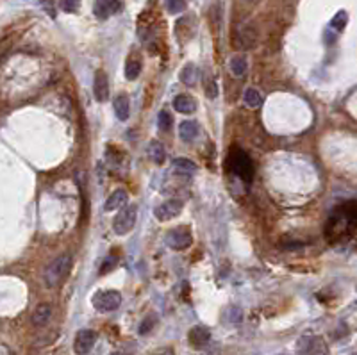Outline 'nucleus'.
Wrapping results in <instances>:
<instances>
[{
    "instance_id": "obj_17",
    "label": "nucleus",
    "mask_w": 357,
    "mask_h": 355,
    "mask_svg": "<svg viewBox=\"0 0 357 355\" xmlns=\"http://www.w3.org/2000/svg\"><path fill=\"white\" fill-rule=\"evenodd\" d=\"M147 152H149V157L152 159L156 164H163L164 159H166V152H164L163 143H159V141H150Z\"/></svg>"
},
{
    "instance_id": "obj_6",
    "label": "nucleus",
    "mask_w": 357,
    "mask_h": 355,
    "mask_svg": "<svg viewBox=\"0 0 357 355\" xmlns=\"http://www.w3.org/2000/svg\"><path fill=\"white\" fill-rule=\"evenodd\" d=\"M166 245L174 250H184L187 246H191L193 243V236H191V230L187 227H175L170 232H166V238H164Z\"/></svg>"
},
{
    "instance_id": "obj_18",
    "label": "nucleus",
    "mask_w": 357,
    "mask_h": 355,
    "mask_svg": "<svg viewBox=\"0 0 357 355\" xmlns=\"http://www.w3.org/2000/svg\"><path fill=\"white\" fill-rule=\"evenodd\" d=\"M229 68H230V72H232L234 77H241V75H245V74H247V68H248L247 57L241 56V54L234 56L232 59H230V63H229Z\"/></svg>"
},
{
    "instance_id": "obj_27",
    "label": "nucleus",
    "mask_w": 357,
    "mask_h": 355,
    "mask_svg": "<svg viewBox=\"0 0 357 355\" xmlns=\"http://www.w3.org/2000/svg\"><path fill=\"white\" fill-rule=\"evenodd\" d=\"M157 122H159V129L161 130H170L172 127V116L168 111H161L159 116H157Z\"/></svg>"
},
{
    "instance_id": "obj_36",
    "label": "nucleus",
    "mask_w": 357,
    "mask_h": 355,
    "mask_svg": "<svg viewBox=\"0 0 357 355\" xmlns=\"http://www.w3.org/2000/svg\"><path fill=\"white\" fill-rule=\"evenodd\" d=\"M243 2H247V4H248V2H252V0H243Z\"/></svg>"
},
{
    "instance_id": "obj_3",
    "label": "nucleus",
    "mask_w": 357,
    "mask_h": 355,
    "mask_svg": "<svg viewBox=\"0 0 357 355\" xmlns=\"http://www.w3.org/2000/svg\"><path fill=\"white\" fill-rule=\"evenodd\" d=\"M229 168L234 175H237L245 182H250L252 177H254V164H252V159L248 157V154L241 148L234 147L229 154Z\"/></svg>"
},
{
    "instance_id": "obj_33",
    "label": "nucleus",
    "mask_w": 357,
    "mask_h": 355,
    "mask_svg": "<svg viewBox=\"0 0 357 355\" xmlns=\"http://www.w3.org/2000/svg\"><path fill=\"white\" fill-rule=\"evenodd\" d=\"M156 355H175V353H174V350H172V348H163V350H159Z\"/></svg>"
},
{
    "instance_id": "obj_20",
    "label": "nucleus",
    "mask_w": 357,
    "mask_h": 355,
    "mask_svg": "<svg viewBox=\"0 0 357 355\" xmlns=\"http://www.w3.org/2000/svg\"><path fill=\"white\" fill-rule=\"evenodd\" d=\"M174 170L179 175H193V173L197 172V164H195L193 161H189V159L179 157L174 161Z\"/></svg>"
},
{
    "instance_id": "obj_22",
    "label": "nucleus",
    "mask_w": 357,
    "mask_h": 355,
    "mask_svg": "<svg viewBox=\"0 0 357 355\" xmlns=\"http://www.w3.org/2000/svg\"><path fill=\"white\" fill-rule=\"evenodd\" d=\"M243 100L248 107H254L255 109V107H259L263 104V95L255 88H248V89H245Z\"/></svg>"
},
{
    "instance_id": "obj_13",
    "label": "nucleus",
    "mask_w": 357,
    "mask_h": 355,
    "mask_svg": "<svg viewBox=\"0 0 357 355\" xmlns=\"http://www.w3.org/2000/svg\"><path fill=\"white\" fill-rule=\"evenodd\" d=\"M127 191L125 190H116L113 191V193L107 197L106 204H104V211L106 212H111V211H116V209H122L125 207V204H127Z\"/></svg>"
},
{
    "instance_id": "obj_12",
    "label": "nucleus",
    "mask_w": 357,
    "mask_h": 355,
    "mask_svg": "<svg viewBox=\"0 0 357 355\" xmlns=\"http://www.w3.org/2000/svg\"><path fill=\"white\" fill-rule=\"evenodd\" d=\"M93 93H95V99L99 102H106L109 99V81H107V75L102 70L95 74V82H93Z\"/></svg>"
},
{
    "instance_id": "obj_28",
    "label": "nucleus",
    "mask_w": 357,
    "mask_h": 355,
    "mask_svg": "<svg viewBox=\"0 0 357 355\" xmlns=\"http://www.w3.org/2000/svg\"><path fill=\"white\" fill-rule=\"evenodd\" d=\"M205 95L209 99H216L218 97V88H216V82L212 79H205Z\"/></svg>"
},
{
    "instance_id": "obj_37",
    "label": "nucleus",
    "mask_w": 357,
    "mask_h": 355,
    "mask_svg": "<svg viewBox=\"0 0 357 355\" xmlns=\"http://www.w3.org/2000/svg\"><path fill=\"white\" fill-rule=\"evenodd\" d=\"M352 355H357V353H352Z\"/></svg>"
},
{
    "instance_id": "obj_34",
    "label": "nucleus",
    "mask_w": 357,
    "mask_h": 355,
    "mask_svg": "<svg viewBox=\"0 0 357 355\" xmlns=\"http://www.w3.org/2000/svg\"><path fill=\"white\" fill-rule=\"evenodd\" d=\"M2 355H9V348L6 345H2Z\"/></svg>"
},
{
    "instance_id": "obj_10",
    "label": "nucleus",
    "mask_w": 357,
    "mask_h": 355,
    "mask_svg": "<svg viewBox=\"0 0 357 355\" xmlns=\"http://www.w3.org/2000/svg\"><path fill=\"white\" fill-rule=\"evenodd\" d=\"M120 11H122L120 0H97L95 6H93V14L99 20H107L109 16L120 13Z\"/></svg>"
},
{
    "instance_id": "obj_7",
    "label": "nucleus",
    "mask_w": 357,
    "mask_h": 355,
    "mask_svg": "<svg viewBox=\"0 0 357 355\" xmlns=\"http://www.w3.org/2000/svg\"><path fill=\"white\" fill-rule=\"evenodd\" d=\"M182 207H184L182 200L170 198V200L163 202V204L154 209V216H156L159 222H170V220H174L175 216H179L180 212H182Z\"/></svg>"
},
{
    "instance_id": "obj_25",
    "label": "nucleus",
    "mask_w": 357,
    "mask_h": 355,
    "mask_svg": "<svg viewBox=\"0 0 357 355\" xmlns=\"http://www.w3.org/2000/svg\"><path fill=\"white\" fill-rule=\"evenodd\" d=\"M156 321H157V318L154 316V314H149V316L145 318V320L139 323V328H138V332L141 336H145V334H149L150 330H152L154 327H156Z\"/></svg>"
},
{
    "instance_id": "obj_26",
    "label": "nucleus",
    "mask_w": 357,
    "mask_h": 355,
    "mask_svg": "<svg viewBox=\"0 0 357 355\" xmlns=\"http://www.w3.org/2000/svg\"><path fill=\"white\" fill-rule=\"evenodd\" d=\"M166 9L170 14L182 13L186 9V0H166Z\"/></svg>"
},
{
    "instance_id": "obj_15",
    "label": "nucleus",
    "mask_w": 357,
    "mask_h": 355,
    "mask_svg": "<svg viewBox=\"0 0 357 355\" xmlns=\"http://www.w3.org/2000/svg\"><path fill=\"white\" fill-rule=\"evenodd\" d=\"M174 109H177L179 113H184V114H191L197 109V100L189 95H179V97H175V100H174Z\"/></svg>"
},
{
    "instance_id": "obj_11",
    "label": "nucleus",
    "mask_w": 357,
    "mask_h": 355,
    "mask_svg": "<svg viewBox=\"0 0 357 355\" xmlns=\"http://www.w3.org/2000/svg\"><path fill=\"white\" fill-rule=\"evenodd\" d=\"M209 339H211V330H209L207 327H204V325H197V327L191 328L189 334H187V341H189V345L193 346V348H202V346H205L209 343Z\"/></svg>"
},
{
    "instance_id": "obj_2",
    "label": "nucleus",
    "mask_w": 357,
    "mask_h": 355,
    "mask_svg": "<svg viewBox=\"0 0 357 355\" xmlns=\"http://www.w3.org/2000/svg\"><path fill=\"white\" fill-rule=\"evenodd\" d=\"M70 268H72V257L68 253H61L54 261H50L49 266L45 268V273H43V280H45L46 288H56L68 275Z\"/></svg>"
},
{
    "instance_id": "obj_30",
    "label": "nucleus",
    "mask_w": 357,
    "mask_h": 355,
    "mask_svg": "<svg viewBox=\"0 0 357 355\" xmlns=\"http://www.w3.org/2000/svg\"><path fill=\"white\" fill-rule=\"evenodd\" d=\"M61 7L66 13H75L79 9V0H61Z\"/></svg>"
},
{
    "instance_id": "obj_19",
    "label": "nucleus",
    "mask_w": 357,
    "mask_h": 355,
    "mask_svg": "<svg viewBox=\"0 0 357 355\" xmlns=\"http://www.w3.org/2000/svg\"><path fill=\"white\" fill-rule=\"evenodd\" d=\"M198 77H200V72H198V68L195 64H186L182 68V72H180V81L186 86H195Z\"/></svg>"
},
{
    "instance_id": "obj_16",
    "label": "nucleus",
    "mask_w": 357,
    "mask_h": 355,
    "mask_svg": "<svg viewBox=\"0 0 357 355\" xmlns=\"http://www.w3.org/2000/svg\"><path fill=\"white\" fill-rule=\"evenodd\" d=\"M50 316H52V307L49 303H39L34 309V313H32V323L36 327H43L50 320Z\"/></svg>"
},
{
    "instance_id": "obj_9",
    "label": "nucleus",
    "mask_w": 357,
    "mask_h": 355,
    "mask_svg": "<svg viewBox=\"0 0 357 355\" xmlns=\"http://www.w3.org/2000/svg\"><path fill=\"white\" fill-rule=\"evenodd\" d=\"M297 350L300 355H325L327 346L323 343L322 338H316V336H305L298 341Z\"/></svg>"
},
{
    "instance_id": "obj_21",
    "label": "nucleus",
    "mask_w": 357,
    "mask_h": 355,
    "mask_svg": "<svg viewBox=\"0 0 357 355\" xmlns=\"http://www.w3.org/2000/svg\"><path fill=\"white\" fill-rule=\"evenodd\" d=\"M179 134H180V137H182L184 141H191V139H195L197 137V134H198V125L195 122H182L180 123V127H179Z\"/></svg>"
},
{
    "instance_id": "obj_14",
    "label": "nucleus",
    "mask_w": 357,
    "mask_h": 355,
    "mask_svg": "<svg viewBox=\"0 0 357 355\" xmlns=\"http://www.w3.org/2000/svg\"><path fill=\"white\" fill-rule=\"evenodd\" d=\"M113 107H114V114H116L118 120L125 122L131 114V102H129V97L127 95H116L113 100Z\"/></svg>"
},
{
    "instance_id": "obj_8",
    "label": "nucleus",
    "mask_w": 357,
    "mask_h": 355,
    "mask_svg": "<svg viewBox=\"0 0 357 355\" xmlns=\"http://www.w3.org/2000/svg\"><path fill=\"white\" fill-rule=\"evenodd\" d=\"M95 343H97V332L89 330V328L79 330L77 334H75L74 352L77 355H88L93 350Z\"/></svg>"
},
{
    "instance_id": "obj_32",
    "label": "nucleus",
    "mask_w": 357,
    "mask_h": 355,
    "mask_svg": "<svg viewBox=\"0 0 357 355\" xmlns=\"http://www.w3.org/2000/svg\"><path fill=\"white\" fill-rule=\"evenodd\" d=\"M227 313L230 314V316H229V321H230V323H234V325L240 323L241 318H243V314H241V311H240V309H236V307H230V309L227 311Z\"/></svg>"
},
{
    "instance_id": "obj_24",
    "label": "nucleus",
    "mask_w": 357,
    "mask_h": 355,
    "mask_svg": "<svg viewBox=\"0 0 357 355\" xmlns=\"http://www.w3.org/2000/svg\"><path fill=\"white\" fill-rule=\"evenodd\" d=\"M348 21V14L345 13V11H340V13H336V16L330 20V29H334L336 32H341L345 29V25H347Z\"/></svg>"
},
{
    "instance_id": "obj_35",
    "label": "nucleus",
    "mask_w": 357,
    "mask_h": 355,
    "mask_svg": "<svg viewBox=\"0 0 357 355\" xmlns=\"http://www.w3.org/2000/svg\"><path fill=\"white\" fill-rule=\"evenodd\" d=\"M109 355H122V353H118V352H113V353H109Z\"/></svg>"
},
{
    "instance_id": "obj_1",
    "label": "nucleus",
    "mask_w": 357,
    "mask_h": 355,
    "mask_svg": "<svg viewBox=\"0 0 357 355\" xmlns=\"http://www.w3.org/2000/svg\"><path fill=\"white\" fill-rule=\"evenodd\" d=\"M357 230V202L350 200L338 205L329 215L325 225V236L330 241H341Z\"/></svg>"
},
{
    "instance_id": "obj_29",
    "label": "nucleus",
    "mask_w": 357,
    "mask_h": 355,
    "mask_svg": "<svg viewBox=\"0 0 357 355\" xmlns=\"http://www.w3.org/2000/svg\"><path fill=\"white\" fill-rule=\"evenodd\" d=\"M118 263V259L116 257H113V255H109L106 261L102 263V268H100V275H104V273H107V271H111L114 268V264Z\"/></svg>"
},
{
    "instance_id": "obj_31",
    "label": "nucleus",
    "mask_w": 357,
    "mask_h": 355,
    "mask_svg": "<svg viewBox=\"0 0 357 355\" xmlns=\"http://www.w3.org/2000/svg\"><path fill=\"white\" fill-rule=\"evenodd\" d=\"M43 9L49 13L50 18H56V6H54V0H39Z\"/></svg>"
},
{
    "instance_id": "obj_5",
    "label": "nucleus",
    "mask_w": 357,
    "mask_h": 355,
    "mask_svg": "<svg viewBox=\"0 0 357 355\" xmlns=\"http://www.w3.org/2000/svg\"><path fill=\"white\" fill-rule=\"evenodd\" d=\"M91 303L99 313H111V311H116L122 303V295L118 291H100L97 293L91 298Z\"/></svg>"
},
{
    "instance_id": "obj_4",
    "label": "nucleus",
    "mask_w": 357,
    "mask_h": 355,
    "mask_svg": "<svg viewBox=\"0 0 357 355\" xmlns=\"http://www.w3.org/2000/svg\"><path fill=\"white\" fill-rule=\"evenodd\" d=\"M136 220H138V207L134 204L125 205L124 209H120L116 216L113 220V230L118 236H125L129 234L136 225Z\"/></svg>"
},
{
    "instance_id": "obj_23",
    "label": "nucleus",
    "mask_w": 357,
    "mask_h": 355,
    "mask_svg": "<svg viewBox=\"0 0 357 355\" xmlns=\"http://www.w3.org/2000/svg\"><path fill=\"white\" fill-rule=\"evenodd\" d=\"M139 74H141V63L134 59L129 61L127 66H125V77H127V81H136L139 77Z\"/></svg>"
}]
</instances>
